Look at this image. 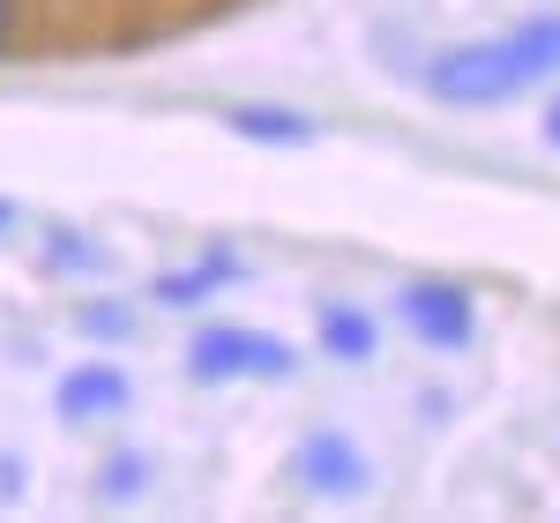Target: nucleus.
<instances>
[{
	"label": "nucleus",
	"mask_w": 560,
	"mask_h": 523,
	"mask_svg": "<svg viewBox=\"0 0 560 523\" xmlns=\"http://www.w3.org/2000/svg\"><path fill=\"white\" fill-rule=\"evenodd\" d=\"M232 277H240V262H232V255H210L202 269H173V277H158L150 292H158L165 306H202V300H210V284H232Z\"/></svg>",
	"instance_id": "nucleus-8"
},
{
	"label": "nucleus",
	"mask_w": 560,
	"mask_h": 523,
	"mask_svg": "<svg viewBox=\"0 0 560 523\" xmlns=\"http://www.w3.org/2000/svg\"><path fill=\"white\" fill-rule=\"evenodd\" d=\"M374 345H382V337H374V322H366L359 306H322V351H329V359L366 367V359H374Z\"/></svg>",
	"instance_id": "nucleus-7"
},
{
	"label": "nucleus",
	"mask_w": 560,
	"mask_h": 523,
	"mask_svg": "<svg viewBox=\"0 0 560 523\" xmlns=\"http://www.w3.org/2000/svg\"><path fill=\"white\" fill-rule=\"evenodd\" d=\"M8 224H15V210H8V202H0V232H8Z\"/></svg>",
	"instance_id": "nucleus-12"
},
{
	"label": "nucleus",
	"mask_w": 560,
	"mask_h": 523,
	"mask_svg": "<svg viewBox=\"0 0 560 523\" xmlns=\"http://www.w3.org/2000/svg\"><path fill=\"white\" fill-rule=\"evenodd\" d=\"M15 31H23V8H15V0H0V53L15 45Z\"/></svg>",
	"instance_id": "nucleus-11"
},
{
	"label": "nucleus",
	"mask_w": 560,
	"mask_h": 523,
	"mask_svg": "<svg viewBox=\"0 0 560 523\" xmlns=\"http://www.w3.org/2000/svg\"><path fill=\"white\" fill-rule=\"evenodd\" d=\"M83 329H90V337H135V322H128V314H113V306H90Z\"/></svg>",
	"instance_id": "nucleus-10"
},
{
	"label": "nucleus",
	"mask_w": 560,
	"mask_h": 523,
	"mask_svg": "<svg viewBox=\"0 0 560 523\" xmlns=\"http://www.w3.org/2000/svg\"><path fill=\"white\" fill-rule=\"evenodd\" d=\"M292 367H300V351L284 345V337H269V329H240V322H210L195 345H187V374L195 382H292Z\"/></svg>",
	"instance_id": "nucleus-2"
},
{
	"label": "nucleus",
	"mask_w": 560,
	"mask_h": 523,
	"mask_svg": "<svg viewBox=\"0 0 560 523\" xmlns=\"http://www.w3.org/2000/svg\"><path fill=\"white\" fill-rule=\"evenodd\" d=\"M553 142H560V105H553Z\"/></svg>",
	"instance_id": "nucleus-13"
},
{
	"label": "nucleus",
	"mask_w": 560,
	"mask_h": 523,
	"mask_svg": "<svg viewBox=\"0 0 560 523\" xmlns=\"http://www.w3.org/2000/svg\"><path fill=\"white\" fill-rule=\"evenodd\" d=\"M560 75V15H530L501 38L478 45H448L427 60V90L441 105H464V113H486V105H509L523 90L553 83Z\"/></svg>",
	"instance_id": "nucleus-1"
},
{
	"label": "nucleus",
	"mask_w": 560,
	"mask_h": 523,
	"mask_svg": "<svg viewBox=\"0 0 560 523\" xmlns=\"http://www.w3.org/2000/svg\"><path fill=\"white\" fill-rule=\"evenodd\" d=\"M52 404H60V419L68 427H90V419H113V411H128L135 390L120 367H75L60 390H52Z\"/></svg>",
	"instance_id": "nucleus-5"
},
{
	"label": "nucleus",
	"mask_w": 560,
	"mask_h": 523,
	"mask_svg": "<svg viewBox=\"0 0 560 523\" xmlns=\"http://www.w3.org/2000/svg\"><path fill=\"white\" fill-rule=\"evenodd\" d=\"M292 464H300V479L314 486V493H329V501H351V493L374 486V464H366V449H359L345 427H314Z\"/></svg>",
	"instance_id": "nucleus-4"
},
{
	"label": "nucleus",
	"mask_w": 560,
	"mask_h": 523,
	"mask_svg": "<svg viewBox=\"0 0 560 523\" xmlns=\"http://www.w3.org/2000/svg\"><path fill=\"white\" fill-rule=\"evenodd\" d=\"M404 322L427 337L433 351H464L478 337V306L464 284H441V277H427V284H404Z\"/></svg>",
	"instance_id": "nucleus-3"
},
{
	"label": "nucleus",
	"mask_w": 560,
	"mask_h": 523,
	"mask_svg": "<svg viewBox=\"0 0 560 523\" xmlns=\"http://www.w3.org/2000/svg\"><path fill=\"white\" fill-rule=\"evenodd\" d=\"M224 128L240 135V142H277V150H300V142H314V120H306V113H284V105H240Z\"/></svg>",
	"instance_id": "nucleus-6"
},
{
	"label": "nucleus",
	"mask_w": 560,
	"mask_h": 523,
	"mask_svg": "<svg viewBox=\"0 0 560 523\" xmlns=\"http://www.w3.org/2000/svg\"><path fill=\"white\" fill-rule=\"evenodd\" d=\"M142 479H150L142 456H113V464L97 472V493H105V501H128V493H142Z\"/></svg>",
	"instance_id": "nucleus-9"
}]
</instances>
